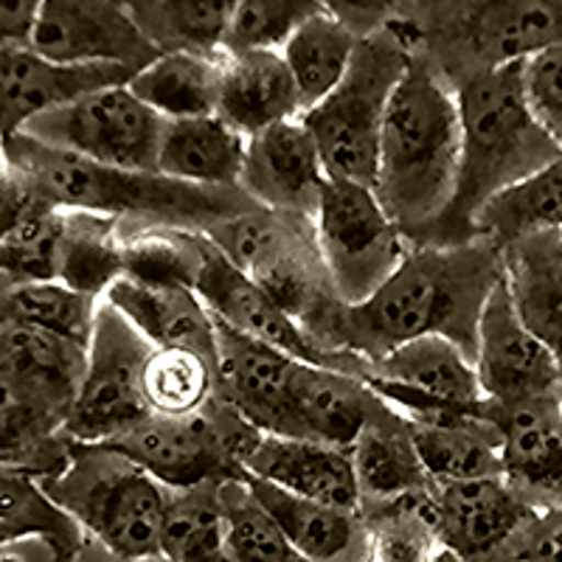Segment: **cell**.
I'll return each instance as SVG.
<instances>
[{"label": "cell", "instance_id": "obj_29", "mask_svg": "<svg viewBox=\"0 0 562 562\" xmlns=\"http://www.w3.org/2000/svg\"><path fill=\"white\" fill-rule=\"evenodd\" d=\"M243 473V470H239ZM256 498L270 509L290 543L310 562H366L369 554V526L363 512L338 509L295 492L281 490L270 481L243 473Z\"/></svg>", "mask_w": 562, "mask_h": 562}, {"label": "cell", "instance_id": "obj_5", "mask_svg": "<svg viewBox=\"0 0 562 562\" xmlns=\"http://www.w3.org/2000/svg\"><path fill=\"white\" fill-rule=\"evenodd\" d=\"M396 26L450 85L562 43V0H414Z\"/></svg>", "mask_w": 562, "mask_h": 562}, {"label": "cell", "instance_id": "obj_44", "mask_svg": "<svg viewBox=\"0 0 562 562\" xmlns=\"http://www.w3.org/2000/svg\"><path fill=\"white\" fill-rule=\"evenodd\" d=\"M321 12L318 0H239L223 52H281Z\"/></svg>", "mask_w": 562, "mask_h": 562}, {"label": "cell", "instance_id": "obj_40", "mask_svg": "<svg viewBox=\"0 0 562 562\" xmlns=\"http://www.w3.org/2000/svg\"><path fill=\"white\" fill-rule=\"evenodd\" d=\"M225 546L234 562H310L301 554L243 473L220 481Z\"/></svg>", "mask_w": 562, "mask_h": 562}, {"label": "cell", "instance_id": "obj_48", "mask_svg": "<svg viewBox=\"0 0 562 562\" xmlns=\"http://www.w3.org/2000/svg\"><path fill=\"white\" fill-rule=\"evenodd\" d=\"M43 0H0V34L3 45H29L37 29Z\"/></svg>", "mask_w": 562, "mask_h": 562}, {"label": "cell", "instance_id": "obj_20", "mask_svg": "<svg viewBox=\"0 0 562 562\" xmlns=\"http://www.w3.org/2000/svg\"><path fill=\"white\" fill-rule=\"evenodd\" d=\"M138 70L113 63H57L32 45L0 48V122L3 138L20 133L34 115L77 102L97 90L127 85Z\"/></svg>", "mask_w": 562, "mask_h": 562}, {"label": "cell", "instance_id": "obj_46", "mask_svg": "<svg viewBox=\"0 0 562 562\" xmlns=\"http://www.w3.org/2000/svg\"><path fill=\"white\" fill-rule=\"evenodd\" d=\"M411 3L414 0H318V7L329 18L344 23L358 37H369V34L396 26L408 14Z\"/></svg>", "mask_w": 562, "mask_h": 562}, {"label": "cell", "instance_id": "obj_43", "mask_svg": "<svg viewBox=\"0 0 562 562\" xmlns=\"http://www.w3.org/2000/svg\"><path fill=\"white\" fill-rule=\"evenodd\" d=\"M428 492L360 509L369 526L366 562H436L441 543L430 518Z\"/></svg>", "mask_w": 562, "mask_h": 562}, {"label": "cell", "instance_id": "obj_14", "mask_svg": "<svg viewBox=\"0 0 562 562\" xmlns=\"http://www.w3.org/2000/svg\"><path fill=\"white\" fill-rule=\"evenodd\" d=\"M194 290L203 295L209 310L220 321L239 329L243 335H250V338L284 351L293 360L346 371V374H355V378H366V371H369V363L346 360L333 355V351H326L262 284H256L245 270L231 262L228 256L209 237H205L203 245V259H200Z\"/></svg>", "mask_w": 562, "mask_h": 562}, {"label": "cell", "instance_id": "obj_3", "mask_svg": "<svg viewBox=\"0 0 562 562\" xmlns=\"http://www.w3.org/2000/svg\"><path fill=\"white\" fill-rule=\"evenodd\" d=\"M3 169H12L34 192L63 209L104 214L127 228L167 225L205 231L259 205L243 192V186L217 189L183 183L160 172L102 167L45 147L23 133L3 138Z\"/></svg>", "mask_w": 562, "mask_h": 562}, {"label": "cell", "instance_id": "obj_25", "mask_svg": "<svg viewBox=\"0 0 562 562\" xmlns=\"http://www.w3.org/2000/svg\"><path fill=\"white\" fill-rule=\"evenodd\" d=\"M217 115L239 133H262L273 124L301 119L299 88L281 52H223L220 54Z\"/></svg>", "mask_w": 562, "mask_h": 562}, {"label": "cell", "instance_id": "obj_39", "mask_svg": "<svg viewBox=\"0 0 562 562\" xmlns=\"http://www.w3.org/2000/svg\"><path fill=\"white\" fill-rule=\"evenodd\" d=\"M144 400L155 416H194L217 400V363L194 349L155 346L144 366Z\"/></svg>", "mask_w": 562, "mask_h": 562}, {"label": "cell", "instance_id": "obj_13", "mask_svg": "<svg viewBox=\"0 0 562 562\" xmlns=\"http://www.w3.org/2000/svg\"><path fill=\"white\" fill-rule=\"evenodd\" d=\"M366 383L405 419L484 405L475 360L445 335H419L371 360Z\"/></svg>", "mask_w": 562, "mask_h": 562}, {"label": "cell", "instance_id": "obj_16", "mask_svg": "<svg viewBox=\"0 0 562 562\" xmlns=\"http://www.w3.org/2000/svg\"><path fill=\"white\" fill-rule=\"evenodd\" d=\"M475 369L490 403L562 400V360L524 324L506 279L492 290L481 315Z\"/></svg>", "mask_w": 562, "mask_h": 562}, {"label": "cell", "instance_id": "obj_45", "mask_svg": "<svg viewBox=\"0 0 562 562\" xmlns=\"http://www.w3.org/2000/svg\"><path fill=\"white\" fill-rule=\"evenodd\" d=\"M524 90L540 127L562 147V43L526 59Z\"/></svg>", "mask_w": 562, "mask_h": 562}, {"label": "cell", "instance_id": "obj_23", "mask_svg": "<svg viewBox=\"0 0 562 562\" xmlns=\"http://www.w3.org/2000/svg\"><path fill=\"white\" fill-rule=\"evenodd\" d=\"M501 430L504 479L537 509L562 506V400L484 403Z\"/></svg>", "mask_w": 562, "mask_h": 562}, {"label": "cell", "instance_id": "obj_17", "mask_svg": "<svg viewBox=\"0 0 562 562\" xmlns=\"http://www.w3.org/2000/svg\"><path fill=\"white\" fill-rule=\"evenodd\" d=\"M29 45L57 63H113L135 70L160 54L124 0H43Z\"/></svg>", "mask_w": 562, "mask_h": 562}, {"label": "cell", "instance_id": "obj_15", "mask_svg": "<svg viewBox=\"0 0 562 562\" xmlns=\"http://www.w3.org/2000/svg\"><path fill=\"white\" fill-rule=\"evenodd\" d=\"M428 506L441 549L464 562H509L515 540L540 512L504 475L434 481Z\"/></svg>", "mask_w": 562, "mask_h": 562}, {"label": "cell", "instance_id": "obj_22", "mask_svg": "<svg viewBox=\"0 0 562 562\" xmlns=\"http://www.w3.org/2000/svg\"><path fill=\"white\" fill-rule=\"evenodd\" d=\"M239 470L338 509L360 512V486L351 453L335 445L256 428L239 450Z\"/></svg>", "mask_w": 562, "mask_h": 562}, {"label": "cell", "instance_id": "obj_35", "mask_svg": "<svg viewBox=\"0 0 562 562\" xmlns=\"http://www.w3.org/2000/svg\"><path fill=\"white\" fill-rule=\"evenodd\" d=\"M124 273L127 268H124L122 223L93 211L65 209L57 279L79 293L102 299Z\"/></svg>", "mask_w": 562, "mask_h": 562}, {"label": "cell", "instance_id": "obj_49", "mask_svg": "<svg viewBox=\"0 0 562 562\" xmlns=\"http://www.w3.org/2000/svg\"><path fill=\"white\" fill-rule=\"evenodd\" d=\"M0 562H70L54 540L40 535L14 537L0 543Z\"/></svg>", "mask_w": 562, "mask_h": 562}, {"label": "cell", "instance_id": "obj_41", "mask_svg": "<svg viewBox=\"0 0 562 562\" xmlns=\"http://www.w3.org/2000/svg\"><path fill=\"white\" fill-rule=\"evenodd\" d=\"M160 551L172 562H234L225 546L220 481L172 490Z\"/></svg>", "mask_w": 562, "mask_h": 562}, {"label": "cell", "instance_id": "obj_47", "mask_svg": "<svg viewBox=\"0 0 562 562\" xmlns=\"http://www.w3.org/2000/svg\"><path fill=\"white\" fill-rule=\"evenodd\" d=\"M509 562H562V506L537 512L512 546Z\"/></svg>", "mask_w": 562, "mask_h": 562}, {"label": "cell", "instance_id": "obj_11", "mask_svg": "<svg viewBox=\"0 0 562 562\" xmlns=\"http://www.w3.org/2000/svg\"><path fill=\"white\" fill-rule=\"evenodd\" d=\"M254 425L217 400L194 416H147L108 441L169 490H192L239 473V450Z\"/></svg>", "mask_w": 562, "mask_h": 562}, {"label": "cell", "instance_id": "obj_38", "mask_svg": "<svg viewBox=\"0 0 562 562\" xmlns=\"http://www.w3.org/2000/svg\"><path fill=\"white\" fill-rule=\"evenodd\" d=\"M102 299L68 288L59 279L14 281L3 284L0 313L3 321L37 326L43 333L59 335L88 349L97 329V315Z\"/></svg>", "mask_w": 562, "mask_h": 562}, {"label": "cell", "instance_id": "obj_6", "mask_svg": "<svg viewBox=\"0 0 562 562\" xmlns=\"http://www.w3.org/2000/svg\"><path fill=\"white\" fill-rule=\"evenodd\" d=\"M40 486L113 554H164L160 535L172 490L119 450L74 441L68 467L40 479Z\"/></svg>", "mask_w": 562, "mask_h": 562}, {"label": "cell", "instance_id": "obj_24", "mask_svg": "<svg viewBox=\"0 0 562 562\" xmlns=\"http://www.w3.org/2000/svg\"><path fill=\"white\" fill-rule=\"evenodd\" d=\"M102 299L153 346L194 349L217 363V318L189 284L122 276Z\"/></svg>", "mask_w": 562, "mask_h": 562}, {"label": "cell", "instance_id": "obj_27", "mask_svg": "<svg viewBox=\"0 0 562 562\" xmlns=\"http://www.w3.org/2000/svg\"><path fill=\"white\" fill-rule=\"evenodd\" d=\"M3 239L0 273L3 284L57 279L65 209L34 192L26 180L3 169Z\"/></svg>", "mask_w": 562, "mask_h": 562}, {"label": "cell", "instance_id": "obj_1", "mask_svg": "<svg viewBox=\"0 0 562 562\" xmlns=\"http://www.w3.org/2000/svg\"><path fill=\"white\" fill-rule=\"evenodd\" d=\"M504 279V250L475 237L459 245H411L403 265L363 304H340L315 333L338 358L371 363L419 335H445L475 360L479 324Z\"/></svg>", "mask_w": 562, "mask_h": 562}, {"label": "cell", "instance_id": "obj_4", "mask_svg": "<svg viewBox=\"0 0 562 562\" xmlns=\"http://www.w3.org/2000/svg\"><path fill=\"white\" fill-rule=\"evenodd\" d=\"M456 88L461 113V167L453 203L425 245H459L475 239L479 211L531 178L562 155V147L540 127L524 90V63L475 74Z\"/></svg>", "mask_w": 562, "mask_h": 562}, {"label": "cell", "instance_id": "obj_31", "mask_svg": "<svg viewBox=\"0 0 562 562\" xmlns=\"http://www.w3.org/2000/svg\"><path fill=\"white\" fill-rule=\"evenodd\" d=\"M248 155V135L223 115L169 122L160 140L158 172L194 186H239Z\"/></svg>", "mask_w": 562, "mask_h": 562}, {"label": "cell", "instance_id": "obj_7", "mask_svg": "<svg viewBox=\"0 0 562 562\" xmlns=\"http://www.w3.org/2000/svg\"><path fill=\"white\" fill-rule=\"evenodd\" d=\"M205 237L256 284H262L313 338L344 304L307 214L256 205L205 228Z\"/></svg>", "mask_w": 562, "mask_h": 562}, {"label": "cell", "instance_id": "obj_32", "mask_svg": "<svg viewBox=\"0 0 562 562\" xmlns=\"http://www.w3.org/2000/svg\"><path fill=\"white\" fill-rule=\"evenodd\" d=\"M504 279L524 324L562 360L560 231L506 245Z\"/></svg>", "mask_w": 562, "mask_h": 562}, {"label": "cell", "instance_id": "obj_12", "mask_svg": "<svg viewBox=\"0 0 562 562\" xmlns=\"http://www.w3.org/2000/svg\"><path fill=\"white\" fill-rule=\"evenodd\" d=\"M155 346L102 299L88 346V369L65 434L85 445H108L149 414L144 400V366Z\"/></svg>", "mask_w": 562, "mask_h": 562}, {"label": "cell", "instance_id": "obj_9", "mask_svg": "<svg viewBox=\"0 0 562 562\" xmlns=\"http://www.w3.org/2000/svg\"><path fill=\"white\" fill-rule=\"evenodd\" d=\"M313 223L335 293L349 307L378 293L411 250L378 192L358 180H326Z\"/></svg>", "mask_w": 562, "mask_h": 562}, {"label": "cell", "instance_id": "obj_21", "mask_svg": "<svg viewBox=\"0 0 562 562\" xmlns=\"http://www.w3.org/2000/svg\"><path fill=\"white\" fill-rule=\"evenodd\" d=\"M329 180L313 130L301 119L273 124L248 138L243 192L262 209L315 217Z\"/></svg>", "mask_w": 562, "mask_h": 562}, {"label": "cell", "instance_id": "obj_26", "mask_svg": "<svg viewBox=\"0 0 562 562\" xmlns=\"http://www.w3.org/2000/svg\"><path fill=\"white\" fill-rule=\"evenodd\" d=\"M486 403V400H484ZM419 459L434 481H464L504 475L501 430L479 408H441L408 419Z\"/></svg>", "mask_w": 562, "mask_h": 562}, {"label": "cell", "instance_id": "obj_51", "mask_svg": "<svg viewBox=\"0 0 562 562\" xmlns=\"http://www.w3.org/2000/svg\"><path fill=\"white\" fill-rule=\"evenodd\" d=\"M436 562H464V560H461V557H456L453 551L441 549V551H439V557H436Z\"/></svg>", "mask_w": 562, "mask_h": 562}, {"label": "cell", "instance_id": "obj_42", "mask_svg": "<svg viewBox=\"0 0 562 562\" xmlns=\"http://www.w3.org/2000/svg\"><path fill=\"white\" fill-rule=\"evenodd\" d=\"M26 535L54 540L70 562H77L88 540L82 526L40 486L37 479L3 470L0 473V540Z\"/></svg>", "mask_w": 562, "mask_h": 562}, {"label": "cell", "instance_id": "obj_33", "mask_svg": "<svg viewBox=\"0 0 562 562\" xmlns=\"http://www.w3.org/2000/svg\"><path fill=\"white\" fill-rule=\"evenodd\" d=\"M220 54L223 52H160L127 85L140 102H147L167 122L211 115L217 113L220 104Z\"/></svg>", "mask_w": 562, "mask_h": 562}, {"label": "cell", "instance_id": "obj_52", "mask_svg": "<svg viewBox=\"0 0 562 562\" xmlns=\"http://www.w3.org/2000/svg\"><path fill=\"white\" fill-rule=\"evenodd\" d=\"M560 250H562V231H560Z\"/></svg>", "mask_w": 562, "mask_h": 562}, {"label": "cell", "instance_id": "obj_18", "mask_svg": "<svg viewBox=\"0 0 562 562\" xmlns=\"http://www.w3.org/2000/svg\"><path fill=\"white\" fill-rule=\"evenodd\" d=\"M85 369V346L18 321H3L0 326L3 403L40 411L65 425L77 405Z\"/></svg>", "mask_w": 562, "mask_h": 562}, {"label": "cell", "instance_id": "obj_36", "mask_svg": "<svg viewBox=\"0 0 562 562\" xmlns=\"http://www.w3.org/2000/svg\"><path fill=\"white\" fill-rule=\"evenodd\" d=\"M158 52H223L239 0H124Z\"/></svg>", "mask_w": 562, "mask_h": 562}, {"label": "cell", "instance_id": "obj_37", "mask_svg": "<svg viewBox=\"0 0 562 562\" xmlns=\"http://www.w3.org/2000/svg\"><path fill=\"white\" fill-rule=\"evenodd\" d=\"M358 43V34L349 32L344 23H338L326 12H321L313 20H307L281 48V57L288 63L295 88H299L304 113L324 102L344 82Z\"/></svg>", "mask_w": 562, "mask_h": 562}, {"label": "cell", "instance_id": "obj_34", "mask_svg": "<svg viewBox=\"0 0 562 562\" xmlns=\"http://www.w3.org/2000/svg\"><path fill=\"white\" fill-rule=\"evenodd\" d=\"M562 231V155L549 167L492 198L473 223L475 237L501 250L535 234Z\"/></svg>", "mask_w": 562, "mask_h": 562}, {"label": "cell", "instance_id": "obj_8", "mask_svg": "<svg viewBox=\"0 0 562 562\" xmlns=\"http://www.w3.org/2000/svg\"><path fill=\"white\" fill-rule=\"evenodd\" d=\"M411 57L414 52L400 26L360 37L344 82L301 115L318 140L329 178L374 189L385 113Z\"/></svg>", "mask_w": 562, "mask_h": 562}, {"label": "cell", "instance_id": "obj_10", "mask_svg": "<svg viewBox=\"0 0 562 562\" xmlns=\"http://www.w3.org/2000/svg\"><path fill=\"white\" fill-rule=\"evenodd\" d=\"M167 124L164 115L135 97L130 85H115L34 115L20 133L102 167L158 172Z\"/></svg>", "mask_w": 562, "mask_h": 562}, {"label": "cell", "instance_id": "obj_2", "mask_svg": "<svg viewBox=\"0 0 562 562\" xmlns=\"http://www.w3.org/2000/svg\"><path fill=\"white\" fill-rule=\"evenodd\" d=\"M461 167L456 88L425 57H411L380 138L374 192L411 245H425L453 203Z\"/></svg>", "mask_w": 562, "mask_h": 562}, {"label": "cell", "instance_id": "obj_28", "mask_svg": "<svg viewBox=\"0 0 562 562\" xmlns=\"http://www.w3.org/2000/svg\"><path fill=\"white\" fill-rule=\"evenodd\" d=\"M383 405L363 378L299 363L293 378V425L299 439L349 450L366 422Z\"/></svg>", "mask_w": 562, "mask_h": 562}, {"label": "cell", "instance_id": "obj_30", "mask_svg": "<svg viewBox=\"0 0 562 562\" xmlns=\"http://www.w3.org/2000/svg\"><path fill=\"white\" fill-rule=\"evenodd\" d=\"M360 486V509L385 501L428 492L434 479L416 450L405 416L391 405H380L349 448Z\"/></svg>", "mask_w": 562, "mask_h": 562}, {"label": "cell", "instance_id": "obj_19", "mask_svg": "<svg viewBox=\"0 0 562 562\" xmlns=\"http://www.w3.org/2000/svg\"><path fill=\"white\" fill-rule=\"evenodd\" d=\"M299 363L217 318V394L254 428L295 436L293 378Z\"/></svg>", "mask_w": 562, "mask_h": 562}, {"label": "cell", "instance_id": "obj_50", "mask_svg": "<svg viewBox=\"0 0 562 562\" xmlns=\"http://www.w3.org/2000/svg\"><path fill=\"white\" fill-rule=\"evenodd\" d=\"M77 562H172L167 554H153V557H119L113 554L110 549H104L99 540H93V537H88L82 546V551H79Z\"/></svg>", "mask_w": 562, "mask_h": 562}]
</instances>
